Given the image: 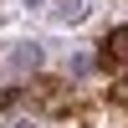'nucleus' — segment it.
Masks as SVG:
<instances>
[{
    "label": "nucleus",
    "instance_id": "f257e3e1",
    "mask_svg": "<svg viewBox=\"0 0 128 128\" xmlns=\"http://www.w3.org/2000/svg\"><path fill=\"white\" fill-rule=\"evenodd\" d=\"M102 62H108L113 72H123V62H128V26H118L108 36V46H102Z\"/></svg>",
    "mask_w": 128,
    "mask_h": 128
}]
</instances>
